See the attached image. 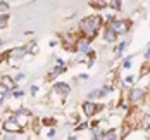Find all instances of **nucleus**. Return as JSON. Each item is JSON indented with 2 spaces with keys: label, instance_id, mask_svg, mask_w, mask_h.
I'll return each instance as SVG.
<instances>
[{
  "label": "nucleus",
  "instance_id": "423d86ee",
  "mask_svg": "<svg viewBox=\"0 0 150 140\" xmlns=\"http://www.w3.org/2000/svg\"><path fill=\"white\" fill-rule=\"evenodd\" d=\"M26 52H28L26 48H14V50H11V52H9V57L14 61V59H19V57H23Z\"/></svg>",
  "mask_w": 150,
  "mask_h": 140
},
{
  "label": "nucleus",
  "instance_id": "1a4fd4ad",
  "mask_svg": "<svg viewBox=\"0 0 150 140\" xmlns=\"http://www.w3.org/2000/svg\"><path fill=\"white\" fill-rule=\"evenodd\" d=\"M88 42H90V40H85V42H79V43H78V50H81L83 54H85V52H88Z\"/></svg>",
  "mask_w": 150,
  "mask_h": 140
},
{
  "label": "nucleus",
  "instance_id": "f257e3e1",
  "mask_svg": "<svg viewBox=\"0 0 150 140\" xmlns=\"http://www.w3.org/2000/svg\"><path fill=\"white\" fill-rule=\"evenodd\" d=\"M100 24H102V19L98 16H90V17H85L79 26H81V31L86 35V38H93L100 28Z\"/></svg>",
  "mask_w": 150,
  "mask_h": 140
},
{
  "label": "nucleus",
  "instance_id": "9d476101",
  "mask_svg": "<svg viewBox=\"0 0 150 140\" xmlns=\"http://www.w3.org/2000/svg\"><path fill=\"white\" fill-rule=\"evenodd\" d=\"M7 21H9V19H7V16L5 14L0 16V28H5V26H7Z\"/></svg>",
  "mask_w": 150,
  "mask_h": 140
},
{
  "label": "nucleus",
  "instance_id": "dca6fc26",
  "mask_svg": "<svg viewBox=\"0 0 150 140\" xmlns=\"http://www.w3.org/2000/svg\"><path fill=\"white\" fill-rule=\"evenodd\" d=\"M124 47H126V42H122V43H121V45L117 47V54H121V52L124 50Z\"/></svg>",
  "mask_w": 150,
  "mask_h": 140
},
{
  "label": "nucleus",
  "instance_id": "f03ea898",
  "mask_svg": "<svg viewBox=\"0 0 150 140\" xmlns=\"http://www.w3.org/2000/svg\"><path fill=\"white\" fill-rule=\"evenodd\" d=\"M4 130H5V131H14V133H19V131H23V126L17 123L16 119H11V121L4 123Z\"/></svg>",
  "mask_w": 150,
  "mask_h": 140
},
{
  "label": "nucleus",
  "instance_id": "4468645a",
  "mask_svg": "<svg viewBox=\"0 0 150 140\" xmlns=\"http://www.w3.org/2000/svg\"><path fill=\"white\" fill-rule=\"evenodd\" d=\"M122 66H124V69H129V68H131V59H126Z\"/></svg>",
  "mask_w": 150,
  "mask_h": 140
},
{
  "label": "nucleus",
  "instance_id": "f8f14e48",
  "mask_svg": "<svg viewBox=\"0 0 150 140\" xmlns=\"http://www.w3.org/2000/svg\"><path fill=\"white\" fill-rule=\"evenodd\" d=\"M110 7L119 9V7H121V0H110Z\"/></svg>",
  "mask_w": 150,
  "mask_h": 140
},
{
  "label": "nucleus",
  "instance_id": "7ed1b4c3",
  "mask_svg": "<svg viewBox=\"0 0 150 140\" xmlns=\"http://www.w3.org/2000/svg\"><path fill=\"white\" fill-rule=\"evenodd\" d=\"M110 30L114 31L116 35H122V33H126L128 26H126V23H124V21H114V23L110 24Z\"/></svg>",
  "mask_w": 150,
  "mask_h": 140
},
{
  "label": "nucleus",
  "instance_id": "aec40b11",
  "mask_svg": "<svg viewBox=\"0 0 150 140\" xmlns=\"http://www.w3.org/2000/svg\"><path fill=\"white\" fill-rule=\"evenodd\" d=\"M145 57H147V59H150V48L147 50V54H145Z\"/></svg>",
  "mask_w": 150,
  "mask_h": 140
},
{
  "label": "nucleus",
  "instance_id": "0eeeda50",
  "mask_svg": "<svg viewBox=\"0 0 150 140\" xmlns=\"http://www.w3.org/2000/svg\"><path fill=\"white\" fill-rule=\"evenodd\" d=\"M143 93H145V90H142V88H135V90L131 92V102L140 100V99L143 97Z\"/></svg>",
  "mask_w": 150,
  "mask_h": 140
},
{
  "label": "nucleus",
  "instance_id": "a211bd4d",
  "mask_svg": "<svg viewBox=\"0 0 150 140\" xmlns=\"http://www.w3.org/2000/svg\"><path fill=\"white\" fill-rule=\"evenodd\" d=\"M124 81H126L128 85H131V83H133V76H128V78H126V80H124Z\"/></svg>",
  "mask_w": 150,
  "mask_h": 140
},
{
  "label": "nucleus",
  "instance_id": "2eb2a0df",
  "mask_svg": "<svg viewBox=\"0 0 150 140\" xmlns=\"http://www.w3.org/2000/svg\"><path fill=\"white\" fill-rule=\"evenodd\" d=\"M4 85H7L9 88H12V81H11L9 78H4Z\"/></svg>",
  "mask_w": 150,
  "mask_h": 140
},
{
  "label": "nucleus",
  "instance_id": "ddd939ff",
  "mask_svg": "<svg viewBox=\"0 0 150 140\" xmlns=\"http://www.w3.org/2000/svg\"><path fill=\"white\" fill-rule=\"evenodd\" d=\"M26 50H28V52H33V54H35V52H36V43L33 42V43L30 45V48H26Z\"/></svg>",
  "mask_w": 150,
  "mask_h": 140
},
{
  "label": "nucleus",
  "instance_id": "6e6552de",
  "mask_svg": "<svg viewBox=\"0 0 150 140\" xmlns=\"http://www.w3.org/2000/svg\"><path fill=\"white\" fill-rule=\"evenodd\" d=\"M105 40H107V42H110V43H112V42H116V33L110 30V28L105 31Z\"/></svg>",
  "mask_w": 150,
  "mask_h": 140
},
{
  "label": "nucleus",
  "instance_id": "f3484780",
  "mask_svg": "<svg viewBox=\"0 0 150 140\" xmlns=\"http://www.w3.org/2000/svg\"><path fill=\"white\" fill-rule=\"evenodd\" d=\"M150 124V114H147V118L143 119V126H149Z\"/></svg>",
  "mask_w": 150,
  "mask_h": 140
},
{
  "label": "nucleus",
  "instance_id": "9b49d317",
  "mask_svg": "<svg viewBox=\"0 0 150 140\" xmlns=\"http://www.w3.org/2000/svg\"><path fill=\"white\" fill-rule=\"evenodd\" d=\"M7 11H9V5L5 2H0V14H5Z\"/></svg>",
  "mask_w": 150,
  "mask_h": 140
},
{
  "label": "nucleus",
  "instance_id": "39448f33",
  "mask_svg": "<svg viewBox=\"0 0 150 140\" xmlns=\"http://www.w3.org/2000/svg\"><path fill=\"white\" fill-rule=\"evenodd\" d=\"M55 92H59L60 95H69L71 88H69V85H66V83H55Z\"/></svg>",
  "mask_w": 150,
  "mask_h": 140
},
{
  "label": "nucleus",
  "instance_id": "20e7f679",
  "mask_svg": "<svg viewBox=\"0 0 150 140\" xmlns=\"http://www.w3.org/2000/svg\"><path fill=\"white\" fill-rule=\"evenodd\" d=\"M83 109H85V114H86V116H93V114L98 111L97 104H93V102H85V104H83Z\"/></svg>",
  "mask_w": 150,
  "mask_h": 140
},
{
  "label": "nucleus",
  "instance_id": "6ab92c4d",
  "mask_svg": "<svg viewBox=\"0 0 150 140\" xmlns=\"http://www.w3.org/2000/svg\"><path fill=\"white\" fill-rule=\"evenodd\" d=\"M14 97H17V99H19V97H23V92H16Z\"/></svg>",
  "mask_w": 150,
  "mask_h": 140
}]
</instances>
